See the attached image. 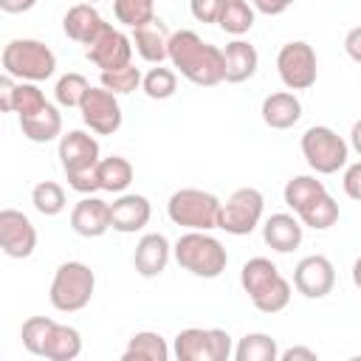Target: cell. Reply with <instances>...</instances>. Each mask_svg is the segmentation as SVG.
Returning <instances> with one entry per match:
<instances>
[{
	"mask_svg": "<svg viewBox=\"0 0 361 361\" xmlns=\"http://www.w3.org/2000/svg\"><path fill=\"white\" fill-rule=\"evenodd\" d=\"M169 62L172 68L197 87H214L226 82L223 48L200 39L195 31L180 28L169 39Z\"/></svg>",
	"mask_w": 361,
	"mask_h": 361,
	"instance_id": "1",
	"label": "cell"
},
{
	"mask_svg": "<svg viewBox=\"0 0 361 361\" xmlns=\"http://www.w3.org/2000/svg\"><path fill=\"white\" fill-rule=\"evenodd\" d=\"M102 161L99 141L85 133V130H68L59 138V164L68 178V186L79 195H93L99 192V175L96 166Z\"/></svg>",
	"mask_w": 361,
	"mask_h": 361,
	"instance_id": "2",
	"label": "cell"
},
{
	"mask_svg": "<svg viewBox=\"0 0 361 361\" xmlns=\"http://www.w3.org/2000/svg\"><path fill=\"white\" fill-rule=\"evenodd\" d=\"M240 285L248 293L251 305L259 313H279L288 307L290 302V282L279 274V268L268 259V257H251L248 262H243L240 268Z\"/></svg>",
	"mask_w": 361,
	"mask_h": 361,
	"instance_id": "3",
	"label": "cell"
},
{
	"mask_svg": "<svg viewBox=\"0 0 361 361\" xmlns=\"http://www.w3.org/2000/svg\"><path fill=\"white\" fill-rule=\"evenodd\" d=\"M172 257L183 271H189L192 276H200V279H217L228 265V254H226L223 243L217 237H212L209 231L180 234L172 245Z\"/></svg>",
	"mask_w": 361,
	"mask_h": 361,
	"instance_id": "4",
	"label": "cell"
},
{
	"mask_svg": "<svg viewBox=\"0 0 361 361\" xmlns=\"http://www.w3.org/2000/svg\"><path fill=\"white\" fill-rule=\"evenodd\" d=\"M3 73L20 82H42L56 71V54L39 39H8L3 45Z\"/></svg>",
	"mask_w": 361,
	"mask_h": 361,
	"instance_id": "5",
	"label": "cell"
},
{
	"mask_svg": "<svg viewBox=\"0 0 361 361\" xmlns=\"http://www.w3.org/2000/svg\"><path fill=\"white\" fill-rule=\"evenodd\" d=\"M220 209L223 200L206 189H178L172 192L169 203H166V214L175 226H183L189 231H212L220 228Z\"/></svg>",
	"mask_w": 361,
	"mask_h": 361,
	"instance_id": "6",
	"label": "cell"
},
{
	"mask_svg": "<svg viewBox=\"0 0 361 361\" xmlns=\"http://www.w3.org/2000/svg\"><path fill=\"white\" fill-rule=\"evenodd\" d=\"M96 290V274L79 259H68L54 271L48 299L59 313H76L90 305Z\"/></svg>",
	"mask_w": 361,
	"mask_h": 361,
	"instance_id": "7",
	"label": "cell"
},
{
	"mask_svg": "<svg viewBox=\"0 0 361 361\" xmlns=\"http://www.w3.org/2000/svg\"><path fill=\"white\" fill-rule=\"evenodd\" d=\"M302 155L316 175H336L347 166L350 144L327 124H313L302 135Z\"/></svg>",
	"mask_w": 361,
	"mask_h": 361,
	"instance_id": "8",
	"label": "cell"
},
{
	"mask_svg": "<svg viewBox=\"0 0 361 361\" xmlns=\"http://www.w3.org/2000/svg\"><path fill=\"white\" fill-rule=\"evenodd\" d=\"M178 361H228L234 355V341L220 327H186L175 336Z\"/></svg>",
	"mask_w": 361,
	"mask_h": 361,
	"instance_id": "9",
	"label": "cell"
},
{
	"mask_svg": "<svg viewBox=\"0 0 361 361\" xmlns=\"http://www.w3.org/2000/svg\"><path fill=\"white\" fill-rule=\"evenodd\" d=\"M276 73L282 79V85L288 90H307L316 85L319 76V62H316V51L310 42L305 39H293L285 42L276 54Z\"/></svg>",
	"mask_w": 361,
	"mask_h": 361,
	"instance_id": "10",
	"label": "cell"
},
{
	"mask_svg": "<svg viewBox=\"0 0 361 361\" xmlns=\"http://www.w3.org/2000/svg\"><path fill=\"white\" fill-rule=\"evenodd\" d=\"M262 212H265V197L259 189L254 186L234 189L220 209V228L234 237H245L259 226Z\"/></svg>",
	"mask_w": 361,
	"mask_h": 361,
	"instance_id": "11",
	"label": "cell"
},
{
	"mask_svg": "<svg viewBox=\"0 0 361 361\" xmlns=\"http://www.w3.org/2000/svg\"><path fill=\"white\" fill-rule=\"evenodd\" d=\"M79 113H82V121L90 127V133H99V135H113L118 127H121V104H118V96L107 87H93L85 93L82 104H79Z\"/></svg>",
	"mask_w": 361,
	"mask_h": 361,
	"instance_id": "12",
	"label": "cell"
},
{
	"mask_svg": "<svg viewBox=\"0 0 361 361\" xmlns=\"http://www.w3.org/2000/svg\"><path fill=\"white\" fill-rule=\"evenodd\" d=\"M85 56L87 62H93L99 71H116L133 62V39L121 31L113 28L110 23L96 34V39L90 45H85Z\"/></svg>",
	"mask_w": 361,
	"mask_h": 361,
	"instance_id": "13",
	"label": "cell"
},
{
	"mask_svg": "<svg viewBox=\"0 0 361 361\" xmlns=\"http://www.w3.org/2000/svg\"><path fill=\"white\" fill-rule=\"evenodd\" d=\"M0 248L11 259H28L34 254L37 228L23 212H17V209L0 212Z\"/></svg>",
	"mask_w": 361,
	"mask_h": 361,
	"instance_id": "14",
	"label": "cell"
},
{
	"mask_svg": "<svg viewBox=\"0 0 361 361\" xmlns=\"http://www.w3.org/2000/svg\"><path fill=\"white\" fill-rule=\"evenodd\" d=\"M293 288L305 299H324L336 288V268L324 254H310L293 268Z\"/></svg>",
	"mask_w": 361,
	"mask_h": 361,
	"instance_id": "15",
	"label": "cell"
},
{
	"mask_svg": "<svg viewBox=\"0 0 361 361\" xmlns=\"http://www.w3.org/2000/svg\"><path fill=\"white\" fill-rule=\"evenodd\" d=\"M71 228L79 234V237H87V240H96L102 234H107L113 228V220H110V203L96 197V195H85L73 209H71Z\"/></svg>",
	"mask_w": 361,
	"mask_h": 361,
	"instance_id": "16",
	"label": "cell"
},
{
	"mask_svg": "<svg viewBox=\"0 0 361 361\" xmlns=\"http://www.w3.org/2000/svg\"><path fill=\"white\" fill-rule=\"evenodd\" d=\"M152 217V206L144 195L135 192H121L113 203H110V220H113V231L118 234H135L141 231Z\"/></svg>",
	"mask_w": 361,
	"mask_h": 361,
	"instance_id": "17",
	"label": "cell"
},
{
	"mask_svg": "<svg viewBox=\"0 0 361 361\" xmlns=\"http://www.w3.org/2000/svg\"><path fill=\"white\" fill-rule=\"evenodd\" d=\"M169 257H172V243L161 231H149V234H144L138 240L135 254H133V265H135L138 276L155 279V276H161L166 271Z\"/></svg>",
	"mask_w": 361,
	"mask_h": 361,
	"instance_id": "18",
	"label": "cell"
},
{
	"mask_svg": "<svg viewBox=\"0 0 361 361\" xmlns=\"http://www.w3.org/2000/svg\"><path fill=\"white\" fill-rule=\"evenodd\" d=\"M305 237V226L299 217L288 214V212H276L262 223V240L268 248H274L276 254H290L302 245Z\"/></svg>",
	"mask_w": 361,
	"mask_h": 361,
	"instance_id": "19",
	"label": "cell"
},
{
	"mask_svg": "<svg viewBox=\"0 0 361 361\" xmlns=\"http://www.w3.org/2000/svg\"><path fill=\"white\" fill-rule=\"evenodd\" d=\"M169 39H172V34H169L166 23L158 17L133 28V48L138 51V56L144 62H152V65H161L164 59H169Z\"/></svg>",
	"mask_w": 361,
	"mask_h": 361,
	"instance_id": "20",
	"label": "cell"
},
{
	"mask_svg": "<svg viewBox=\"0 0 361 361\" xmlns=\"http://www.w3.org/2000/svg\"><path fill=\"white\" fill-rule=\"evenodd\" d=\"M104 25H107V23H104V17L96 11L93 3H76V6H71V8L65 11V17H62V31H65V37L73 39V42H79V45H90V42L96 39V34H99Z\"/></svg>",
	"mask_w": 361,
	"mask_h": 361,
	"instance_id": "21",
	"label": "cell"
},
{
	"mask_svg": "<svg viewBox=\"0 0 361 361\" xmlns=\"http://www.w3.org/2000/svg\"><path fill=\"white\" fill-rule=\"evenodd\" d=\"M259 113L271 130H290L302 118V102L293 90H276L262 99Z\"/></svg>",
	"mask_w": 361,
	"mask_h": 361,
	"instance_id": "22",
	"label": "cell"
},
{
	"mask_svg": "<svg viewBox=\"0 0 361 361\" xmlns=\"http://www.w3.org/2000/svg\"><path fill=\"white\" fill-rule=\"evenodd\" d=\"M223 65H226V82L231 85H240V82H248L257 68H259V54L251 42L245 39H231L226 48H223Z\"/></svg>",
	"mask_w": 361,
	"mask_h": 361,
	"instance_id": "23",
	"label": "cell"
},
{
	"mask_svg": "<svg viewBox=\"0 0 361 361\" xmlns=\"http://www.w3.org/2000/svg\"><path fill=\"white\" fill-rule=\"evenodd\" d=\"M20 130L34 144H48L54 138H62V113L48 102L39 113L20 118Z\"/></svg>",
	"mask_w": 361,
	"mask_h": 361,
	"instance_id": "24",
	"label": "cell"
},
{
	"mask_svg": "<svg viewBox=\"0 0 361 361\" xmlns=\"http://www.w3.org/2000/svg\"><path fill=\"white\" fill-rule=\"evenodd\" d=\"M96 175H99V186H102L104 192L121 195V192H127V186L133 183L135 169H133V164H130L124 155H107V158L99 161Z\"/></svg>",
	"mask_w": 361,
	"mask_h": 361,
	"instance_id": "25",
	"label": "cell"
},
{
	"mask_svg": "<svg viewBox=\"0 0 361 361\" xmlns=\"http://www.w3.org/2000/svg\"><path fill=\"white\" fill-rule=\"evenodd\" d=\"M79 353H82V336H79V330L71 327V324H59L56 322L51 327L48 341H45L42 358H48V361H73V358H79Z\"/></svg>",
	"mask_w": 361,
	"mask_h": 361,
	"instance_id": "26",
	"label": "cell"
},
{
	"mask_svg": "<svg viewBox=\"0 0 361 361\" xmlns=\"http://www.w3.org/2000/svg\"><path fill=\"white\" fill-rule=\"evenodd\" d=\"M166 358H169V347L164 336L152 330L135 333L121 353V361H166Z\"/></svg>",
	"mask_w": 361,
	"mask_h": 361,
	"instance_id": "27",
	"label": "cell"
},
{
	"mask_svg": "<svg viewBox=\"0 0 361 361\" xmlns=\"http://www.w3.org/2000/svg\"><path fill=\"white\" fill-rule=\"evenodd\" d=\"M327 192V186H324V180H319L316 175H293L288 183H285V192H282V197H285V206L288 209H293V214L296 212H302L307 203H313L319 195H324Z\"/></svg>",
	"mask_w": 361,
	"mask_h": 361,
	"instance_id": "28",
	"label": "cell"
},
{
	"mask_svg": "<svg viewBox=\"0 0 361 361\" xmlns=\"http://www.w3.org/2000/svg\"><path fill=\"white\" fill-rule=\"evenodd\" d=\"M296 217L302 220V226H307L313 231H327L338 223V203L330 192H324L313 203H307L302 212H296Z\"/></svg>",
	"mask_w": 361,
	"mask_h": 361,
	"instance_id": "29",
	"label": "cell"
},
{
	"mask_svg": "<svg viewBox=\"0 0 361 361\" xmlns=\"http://www.w3.org/2000/svg\"><path fill=\"white\" fill-rule=\"evenodd\" d=\"M279 344L268 333H245L234 347V361H276Z\"/></svg>",
	"mask_w": 361,
	"mask_h": 361,
	"instance_id": "30",
	"label": "cell"
},
{
	"mask_svg": "<svg viewBox=\"0 0 361 361\" xmlns=\"http://www.w3.org/2000/svg\"><path fill=\"white\" fill-rule=\"evenodd\" d=\"M254 17H257V8L248 0H226L217 25L231 37H243L254 28Z\"/></svg>",
	"mask_w": 361,
	"mask_h": 361,
	"instance_id": "31",
	"label": "cell"
},
{
	"mask_svg": "<svg viewBox=\"0 0 361 361\" xmlns=\"http://www.w3.org/2000/svg\"><path fill=\"white\" fill-rule=\"evenodd\" d=\"M31 206H34L42 217H56V214H62L65 206H68L65 189H62L56 180H39V183L31 189Z\"/></svg>",
	"mask_w": 361,
	"mask_h": 361,
	"instance_id": "32",
	"label": "cell"
},
{
	"mask_svg": "<svg viewBox=\"0 0 361 361\" xmlns=\"http://www.w3.org/2000/svg\"><path fill=\"white\" fill-rule=\"evenodd\" d=\"M141 90L155 99V102H164V99H172L175 90H178V71L172 68H164V65H155L144 73V82H141Z\"/></svg>",
	"mask_w": 361,
	"mask_h": 361,
	"instance_id": "33",
	"label": "cell"
},
{
	"mask_svg": "<svg viewBox=\"0 0 361 361\" xmlns=\"http://www.w3.org/2000/svg\"><path fill=\"white\" fill-rule=\"evenodd\" d=\"M141 82H144V73L133 62L124 65V68H116V71H102V79H99V85L113 90L116 96H127V93L138 90Z\"/></svg>",
	"mask_w": 361,
	"mask_h": 361,
	"instance_id": "34",
	"label": "cell"
},
{
	"mask_svg": "<svg viewBox=\"0 0 361 361\" xmlns=\"http://www.w3.org/2000/svg\"><path fill=\"white\" fill-rule=\"evenodd\" d=\"M45 104H48V99H45V93L37 87V82H20V79H17L14 99H11V113H17V118L34 116V113H39Z\"/></svg>",
	"mask_w": 361,
	"mask_h": 361,
	"instance_id": "35",
	"label": "cell"
},
{
	"mask_svg": "<svg viewBox=\"0 0 361 361\" xmlns=\"http://www.w3.org/2000/svg\"><path fill=\"white\" fill-rule=\"evenodd\" d=\"M54 324H56V322L48 319V316H31V319H25L23 327H20L23 347H25L31 355H42V353H45V341H48Z\"/></svg>",
	"mask_w": 361,
	"mask_h": 361,
	"instance_id": "36",
	"label": "cell"
},
{
	"mask_svg": "<svg viewBox=\"0 0 361 361\" xmlns=\"http://www.w3.org/2000/svg\"><path fill=\"white\" fill-rule=\"evenodd\" d=\"M113 14L121 25L138 28L155 17V0H113Z\"/></svg>",
	"mask_w": 361,
	"mask_h": 361,
	"instance_id": "37",
	"label": "cell"
},
{
	"mask_svg": "<svg viewBox=\"0 0 361 361\" xmlns=\"http://www.w3.org/2000/svg\"><path fill=\"white\" fill-rule=\"evenodd\" d=\"M87 90H90V82L82 73H65L56 79L54 96H56V104H62V107H79Z\"/></svg>",
	"mask_w": 361,
	"mask_h": 361,
	"instance_id": "38",
	"label": "cell"
},
{
	"mask_svg": "<svg viewBox=\"0 0 361 361\" xmlns=\"http://www.w3.org/2000/svg\"><path fill=\"white\" fill-rule=\"evenodd\" d=\"M226 0H189V11L197 23H217Z\"/></svg>",
	"mask_w": 361,
	"mask_h": 361,
	"instance_id": "39",
	"label": "cell"
},
{
	"mask_svg": "<svg viewBox=\"0 0 361 361\" xmlns=\"http://www.w3.org/2000/svg\"><path fill=\"white\" fill-rule=\"evenodd\" d=\"M344 195L350 197V200H358L361 203V161L358 164H350L347 169H344Z\"/></svg>",
	"mask_w": 361,
	"mask_h": 361,
	"instance_id": "40",
	"label": "cell"
},
{
	"mask_svg": "<svg viewBox=\"0 0 361 361\" xmlns=\"http://www.w3.org/2000/svg\"><path fill=\"white\" fill-rule=\"evenodd\" d=\"M14 87H17V79L8 76V73H3V76H0V110H3V113H11Z\"/></svg>",
	"mask_w": 361,
	"mask_h": 361,
	"instance_id": "41",
	"label": "cell"
},
{
	"mask_svg": "<svg viewBox=\"0 0 361 361\" xmlns=\"http://www.w3.org/2000/svg\"><path fill=\"white\" fill-rule=\"evenodd\" d=\"M344 51H347V56H350L353 62L361 65V25H355V28L347 31V37H344Z\"/></svg>",
	"mask_w": 361,
	"mask_h": 361,
	"instance_id": "42",
	"label": "cell"
},
{
	"mask_svg": "<svg viewBox=\"0 0 361 361\" xmlns=\"http://www.w3.org/2000/svg\"><path fill=\"white\" fill-rule=\"evenodd\" d=\"M279 358L282 361H316L319 355H316V350H310V347H288V350H282L279 353Z\"/></svg>",
	"mask_w": 361,
	"mask_h": 361,
	"instance_id": "43",
	"label": "cell"
},
{
	"mask_svg": "<svg viewBox=\"0 0 361 361\" xmlns=\"http://www.w3.org/2000/svg\"><path fill=\"white\" fill-rule=\"evenodd\" d=\"M251 6L257 11H262V14H268V17H276V14H282L288 8L285 0H251Z\"/></svg>",
	"mask_w": 361,
	"mask_h": 361,
	"instance_id": "44",
	"label": "cell"
},
{
	"mask_svg": "<svg viewBox=\"0 0 361 361\" xmlns=\"http://www.w3.org/2000/svg\"><path fill=\"white\" fill-rule=\"evenodd\" d=\"M37 6V0H0V8L6 14H25Z\"/></svg>",
	"mask_w": 361,
	"mask_h": 361,
	"instance_id": "45",
	"label": "cell"
},
{
	"mask_svg": "<svg viewBox=\"0 0 361 361\" xmlns=\"http://www.w3.org/2000/svg\"><path fill=\"white\" fill-rule=\"evenodd\" d=\"M350 147H353V149L361 155V118H358V121L350 127Z\"/></svg>",
	"mask_w": 361,
	"mask_h": 361,
	"instance_id": "46",
	"label": "cell"
},
{
	"mask_svg": "<svg viewBox=\"0 0 361 361\" xmlns=\"http://www.w3.org/2000/svg\"><path fill=\"white\" fill-rule=\"evenodd\" d=\"M353 285L361 290V257L353 262Z\"/></svg>",
	"mask_w": 361,
	"mask_h": 361,
	"instance_id": "47",
	"label": "cell"
},
{
	"mask_svg": "<svg viewBox=\"0 0 361 361\" xmlns=\"http://www.w3.org/2000/svg\"><path fill=\"white\" fill-rule=\"evenodd\" d=\"M285 3H288V6H290V3H296V0H285Z\"/></svg>",
	"mask_w": 361,
	"mask_h": 361,
	"instance_id": "48",
	"label": "cell"
},
{
	"mask_svg": "<svg viewBox=\"0 0 361 361\" xmlns=\"http://www.w3.org/2000/svg\"><path fill=\"white\" fill-rule=\"evenodd\" d=\"M85 3H99V0H85Z\"/></svg>",
	"mask_w": 361,
	"mask_h": 361,
	"instance_id": "49",
	"label": "cell"
}]
</instances>
